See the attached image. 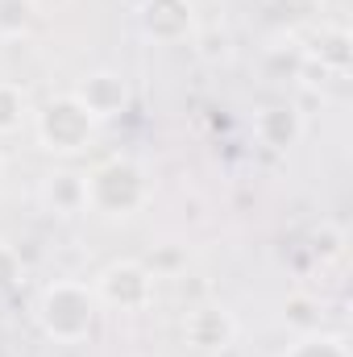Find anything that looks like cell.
<instances>
[{
	"label": "cell",
	"mask_w": 353,
	"mask_h": 357,
	"mask_svg": "<svg viewBox=\"0 0 353 357\" xmlns=\"http://www.w3.org/2000/svg\"><path fill=\"white\" fill-rule=\"evenodd\" d=\"M84 187H88V212L108 216V220H129L154 199L150 171L137 158H129V154L100 158L84 175Z\"/></svg>",
	"instance_id": "6da1fadb"
},
{
	"label": "cell",
	"mask_w": 353,
	"mask_h": 357,
	"mask_svg": "<svg viewBox=\"0 0 353 357\" xmlns=\"http://www.w3.org/2000/svg\"><path fill=\"white\" fill-rule=\"evenodd\" d=\"M33 320L42 328L46 341L54 345H80L96 333V320H100V303H96V291L88 282H75V278H54L38 291L33 299Z\"/></svg>",
	"instance_id": "7a4b0ae2"
},
{
	"label": "cell",
	"mask_w": 353,
	"mask_h": 357,
	"mask_svg": "<svg viewBox=\"0 0 353 357\" xmlns=\"http://www.w3.org/2000/svg\"><path fill=\"white\" fill-rule=\"evenodd\" d=\"M29 121H33L38 146H42L46 154H54V158H75V154H84L91 142H96V133H100V121L91 116L71 91L50 96L42 108H33Z\"/></svg>",
	"instance_id": "3957f363"
},
{
	"label": "cell",
	"mask_w": 353,
	"mask_h": 357,
	"mask_svg": "<svg viewBox=\"0 0 353 357\" xmlns=\"http://www.w3.org/2000/svg\"><path fill=\"white\" fill-rule=\"evenodd\" d=\"M91 291H96V303L108 312H146L154 303L158 274L137 258H121V262H108L96 274Z\"/></svg>",
	"instance_id": "277c9868"
},
{
	"label": "cell",
	"mask_w": 353,
	"mask_h": 357,
	"mask_svg": "<svg viewBox=\"0 0 353 357\" xmlns=\"http://www.w3.org/2000/svg\"><path fill=\"white\" fill-rule=\"evenodd\" d=\"M237 316L225 303H195L183 316V345L200 357H220L237 345Z\"/></svg>",
	"instance_id": "5b68a950"
},
{
	"label": "cell",
	"mask_w": 353,
	"mask_h": 357,
	"mask_svg": "<svg viewBox=\"0 0 353 357\" xmlns=\"http://www.w3.org/2000/svg\"><path fill=\"white\" fill-rule=\"evenodd\" d=\"M142 33L158 46H175L195 33V4L191 0H142L137 8Z\"/></svg>",
	"instance_id": "8992f818"
},
{
	"label": "cell",
	"mask_w": 353,
	"mask_h": 357,
	"mask_svg": "<svg viewBox=\"0 0 353 357\" xmlns=\"http://www.w3.org/2000/svg\"><path fill=\"white\" fill-rule=\"evenodd\" d=\"M84 108H88L96 121H112V116H121L125 108H129V100H133V91H129V79L121 75V71H108V67H100V71H88L75 91H71Z\"/></svg>",
	"instance_id": "52a82bcc"
},
{
	"label": "cell",
	"mask_w": 353,
	"mask_h": 357,
	"mask_svg": "<svg viewBox=\"0 0 353 357\" xmlns=\"http://www.w3.org/2000/svg\"><path fill=\"white\" fill-rule=\"evenodd\" d=\"M303 133H308V121H303V112H299L295 104H287V100L262 104V108L254 112V137H258V146L274 150V154L295 150V146L303 142Z\"/></svg>",
	"instance_id": "ba28073f"
},
{
	"label": "cell",
	"mask_w": 353,
	"mask_h": 357,
	"mask_svg": "<svg viewBox=\"0 0 353 357\" xmlns=\"http://www.w3.org/2000/svg\"><path fill=\"white\" fill-rule=\"evenodd\" d=\"M38 204L54 220H71V216L88 212L84 171H50V175H42V183H38Z\"/></svg>",
	"instance_id": "9c48e42d"
},
{
	"label": "cell",
	"mask_w": 353,
	"mask_h": 357,
	"mask_svg": "<svg viewBox=\"0 0 353 357\" xmlns=\"http://www.w3.org/2000/svg\"><path fill=\"white\" fill-rule=\"evenodd\" d=\"M299 67L303 71H333L337 79H345V71H350V33L341 25H320L312 33V42L303 46Z\"/></svg>",
	"instance_id": "30bf717a"
},
{
	"label": "cell",
	"mask_w": 353,
	"mask_h": 357,
	"mask_svg": "<svg viewBox=\"0 0 353 357\" xmlns=\"http://www.w3.org/2000/svg\"><path fill=\"white\" fill-rule=\"evenodd\" d=\"M29 116H33V100H29V91L21 88V84L0 79V137L21 133V129L29 125Z\"/></svg>",
	"instance_id": "8fae6325"
},
{
	"label": "cell",
	"mask_w": 353,
	"mask_h": 357,
	"mask_svg": "<svg viewBox=\"0 0 353 357\" xmlns=\"http://www.w3.org/2000/svg\"><path fill=\"white\" fill-rule=\"evenodd\" d=\"M38 25V0H0V42H21Z\"/></svg>",
	"instance_id": "7c38bea8"
},
{
	"label": "cell",
	"mask_w": 353,
	"mask_h": 357,
	"mask_svg": "<svg viewBox=\"0 0 353 357\" xmlns=\"http://www.w3.org/2000/svg\"><path fill=\"white\" fill-rule=\"evenodd\" d=\"M195 54L208 63V67H220V63H233V33L225 29V25H208V29H200L195 25Z\"/></svg>",
	"instance_id": "4fadbf2b"
},
{
	"label": "cell",
	"mask_w": 353,
	"mask_h": 357,
	"mask_svg": "<svg viewBox=\"0 0 353 357\" xmlns=\"http://www.w3.org/2000/svg\"><path fill=\"white\" fill-rule=\"evenodd\" d=\"M283 357H350V345L333 333H303Z\"/></svg>",
	"instance_id": "5bb4252c"
},
{
	"label": "cell",
	"mask_w": 353,
	"mask_h": 357,
	"mask_svg": "<svg viewBox=\"0 0 353 357\" xmlns=\"http://www.w3.org/2000/svg\"><path fill=\"white\" fill-rule=\"evenodd\" d=\"M21 278H25V262H21V254H17L13 245L0 241V295H4L8 287H17Z\"/></svg>",
	"instance_id": "9a60e30c"
},
{
	"label": "cell",
	"mask_w": 353,
	"mask_h": 357,
	"mask_svg": "<svg viewBox=\"0 0 353 357\" xmlns=\"http://www.w3.org/2000/svg\"><path fill=\"white\" fill-rule=\"evenodd\" d=\"M0 175H4V158H0Z\"/></svg>",
	"instance_id": "2e32d148"
},
{
	"label": "cell",
	"mask_w": 353,
	"mask_h": 357,
	"mask_svg": "<svg viewBox=\"0 0 353 357\" xmlns=\"http://www.w3.org/2000/svg\"><path fill=\"white\" fill-rule=\"evenodd\" d=\"M0 307H4V295H0Z\"/></svg>",
	"instance_id": "e0dca14e"
}]
</instances>
